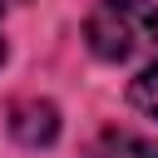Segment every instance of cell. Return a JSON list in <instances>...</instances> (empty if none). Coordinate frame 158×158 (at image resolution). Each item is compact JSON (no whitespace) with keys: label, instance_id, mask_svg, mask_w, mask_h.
<instances>
[{"label":"cell","instance_id":"cell-1","mask_svg":"<svg viewBox=\"0 0 158 158\" xmlns=\"http://www.w3.org/2000/svg\"><path fill=\"white\" fill-rule=\"evenodd\" d=\"M84 40L99 59L128 64L158 49V5L153 0H99L84 20Z\"/></svg>","mask_w":158,"mask_h":158},{"label":"cell","instance_id":"cell-2","mask_svg":"<svg viewBox=\"0 0 158 158\" xmlns=\"http://www.w3.org/2000/svg\"><path fill=\"white\" fill-rule=\"evenodd\" d=\"M10 133L25 143V148H44L54 143L59 133V109L49 99H15L10 104Z\"/></svg>","mask_w":158,"mask_h":158},{"label":"cell","instance_id":"cell-3","mask_svg":"<svg viewBox=\"0 0 158 158\" xmlns=\"http://www.w3.org/2000/svg\"><path fill=\"white\" fill-rule=\"evenodd\" d=\"M89 158H158V138H143V133H118V128H109L94 148H89Z\"/></svg>","mask_w":158,"mask_h":158},{"label":"cell","instance_id":"cell-4","mask_svg":"<svg viewBox=\"0 0 158 158\" xmlns=\"http://www.w3.org/2000/svg\"><path fill=\"white\" fill-rule=\"evenodd\" d=\"M128 99H133V109H143L148 118H158V64H148V69L128 84Z\"/></svg>","mask_w":158,"mask_h":158},{"label":"cell","instance_id":"cell-5","mask_svg":"<svg viewBox=\"0 0 158 158\" xmlns=\"http://www.w3.org/2000/svg\"><path fill=\"white\" fill-rule=\"evenodd\" d=\"M0 64H5V40H0Z\"/></svg>","mask_w":158,"mask_h":158},{"label":"cell","instance_id":"cell-6","mask_svg":"<svg viewBox=\"0 0 158 158\" xmlns=\"http://www.w3.org/2000/svg\"><path fill=\"white\" fill-rule=\"evenodd\" d=\"M0 5H20V0H0Z\"/></svg>","mask_w":158,"mask_h":158}]
</instances>
